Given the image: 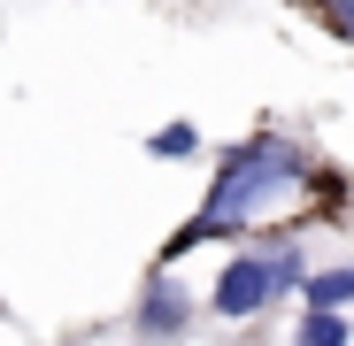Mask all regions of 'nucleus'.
Returning a JSON list of instances; mask_svg holds the SVG:
<instances>
[{"mask_svg":"<svg viewBox=\"0 0 354 346\" xmlns=\"http://www.w3.org/2000/svg\"><path fill=\"white\" fill-rule=\"evenodd\" d=\"M308 231L301 223H262L247 231L239 247H223L208 285H201V323H231V331H262V316L292 308V293H301V277H308Z\"/></svg>","mask_w":354,"mask_h":346,"instance_id":"nucleus-2","label":"nucleus"},{"mask_svg":"<svg viewBox=\"0 0 354 346\" xmlns=\"http://www.w3.org/2000/svg\"><path fill=\"white\" fill-rule=\"evenodd\" d=\"M223 346H270V331H231Z\"/></svg>","mask_w":354,"mask_h":346,"instance_id":"nucleus-7","label":"nucleus"},{"mask_svg":"<svg viewBox=\"0 0 354 346\" xmlns=\"http://www.w3.org/2000/svg\"><path fill=\"white\" fill-rule=\"evenodd\" d=\"M54 346H100V331H62Z\"/></svg>","mask_w":354,"mask_h":346,"instance_id":"nucleus-8","label":"nucleus"},{"mask_svg":"<svg viewBox=\"0 0 354 346\" xmlns=\"http://www.w3.org/2000/svg\"><path fill=\"white\" fill-rule=\"evenodd\" d=\"M324 139L308 124H277V115H262L254 131L239 139H223V154L208 162V185L201 200L177 215V231L154 247L162 269H177L185 254H223V247H239L247 231H262L277 215V200H301V185L324 169Z\"/></svg>","mask_w":354,"mask_h":346,"instance_id":"nucleus-1","label":"nucleus"},{"mask_svg":"<svg viewBox=\"0 0 354 346\" xmlns=\"http://www.w3.org/2000/svg\"><path fill=\"white\" fill-rule=\"evenodd\" d=\"M124 346H193L201 338V285L185 269H162L147 262L139 285H131V308L115 316Z\"/></svg>","mask_w":354,"mask_h":346,"instance_id":"nucleus-3","label":"nucleus"},{"mask_svg":"<svg viewBox=\"0 0 354 346\" xmlns=\"http://www.w3.org/2000/svg\"><path fill=\"white\" fill-rule=\"evenodd\" d=\"M285 346H354V316H324V308H292Z\"/></svg>","mask_w":354,"mask_h":346,"instance_id":"nucleus-4","label":"nucleus"},{"mask_svg":"<svg viewBox=\"0 0 354 346\" xmlns=\"http://www.w3.org/2000/svg\"><path fill=\"white\" fill-rule=\"evenodd\" d=\"M147 154L154 162H193L201 154V124H185V115H177V124H154L147 131Z\"/></svg>","mask_w":354,"mask_h":346,"instance_id":"nucleus-6","label":"nucleus"},{"mask_svg":"<svg viewBox=\"0 0 354 346\" xmlns=\"http://www.w3.org/2000/svg\"><path fill=\"white\" fill-rule=\"evenodd\" d=\"M285 8H292V16H308L324 39H339V46L354 54V0H285Z\"/></svg>","mask_w":354,"mask_h":346,"instance_id":"nucleus-5","label":"nucleus"}]
</instances>
